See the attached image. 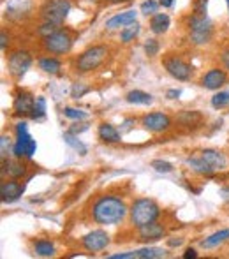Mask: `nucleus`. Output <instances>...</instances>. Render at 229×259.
Returning a JSON list of instances; mask_svg holds the SVG:
<instances>
[{
	"instance_id": "f257e3e1",
	"label": "nucleus",
	"mask_w": 229,
	"mask_h": 259,
	"mask_svg": "<svg viewBox=\"0 0 229 259\" xmlns=\"http://www.w3.org/2000/svg\"><path fill=\"white\" fill-rule=\"evenodd\" d=\"M127 215V205L115 196H103L92 206V217L97 224L115 226Z\"/></svg>"
},
{
	"instance_id": "f03ea898",
	"label": "nucleus",
	"mask_w": 229,
	"mask_h": 259,
	"mask_svg": "<svg viewBox=\"0 0 229 259\" xmlns=\"http://www.w3.org/2000/svg\"><path fill=\"white\" fill-rule=\"evenodd\" d=\"M159 215H161V210H159V205L154 199H138L130 208V221L136 228L157 221Z\"/></svg>"
},
{
	"instance_id": "7ed1b4c3",
	"label": "nucleus",
	"mask_w": 229,
	"mask_h": 259,
	"mask_svg": "<svg viewBox=\"0 0 229 259\" xmlns=\"http://www.w3.org/2000/svg\"><path fill=\"white\" fill-rule=\"evenodd\" d=\"M108 55H110V48H108V46H104V45L90 46L88 50H85V52L78 57V60H76V69H78L79 72L96 71L99 65L104 64Z\"/></svg>"
},
{
	"instance_id": "20e7f679",
	"label": "nucleus",
	"mask_w": 229,
	"mask_h": 259,
	"mask_svg": "<svg viewBox=\"0 0 229 259\" xmlns=\"http://www.w3.org/2000/svg\"><path fill=\"white\" fill-rule=\"evenodd\" d=\"M189 34H191V41L194 45H206L213 35V23L208 20L206 14L194 13L189 20Z\"/></svg>"
},
{
	"instance_id": "39448f33",
	"label": "nucleus",
	"mask_w": 229,
	"mask_h": 259,
	"mask_svg": "<svg viewBox=\"0 0 229 259\" xmlns=\"http://www.w3.org/2000/svg\"><path fill=\"white\" fill-rule=\"evenodd\" d=\"M71 0H46L41 7V18L42 21H50L60 27L71 13Z\"/></svg>"
},
{
	"instance_id": "423d86ee",
	"label": "nucleus",
	"mask_w": 229,
	"mask_h": 259,
	"mask_svg": "<svg viewBox=\"0 0 229 259\" xmlns=\"http://www.w3.org/2000/svg\"><path fill=\"white\" fill-rule=\"evenodd\" d=\"M72 34L67 28H58L55 34H52L50 37L42 39V48L48 53L53 55H65L71 52L72 48Z\"/></svg>"
},
{
	"instance_id": "0eeeda50",
	"label": "nucleus",
	"mask_w": 229,
	"mask_h": 259,
	"mask_svg": "<svg viewBox=\"0 0 229 259\" xmlns=\"http://www.w3.org/2000/svg\"><path fill=\"white\" fill-rule=\"evenodd\" d=\"M37 150V143L35 140H32V136L27 131V123L20 122L16 123V143L13 147V154L16 159H21V157H28L30 159L32 155Z\"/></svg>"
},
{
	"instance_id": "6e6552de",
	"label": "nucleus",
	"mask_w": 229,
	"mask_h": 259,
	"mask_svg": "<svg viewBox=\"0 0 229 259\" xmlns=\"http://www.w3.org/2000/svg\"><path fill=\"white\" fill-rule=\"evenodd\" d=\"M32 65V55L25 50H18V52L9 55V60H7V67H9V74L13 78L20 79L25 72L30 69Z\"/></svg>"
},
{
	"instance_id": "1a4fd4ad",
	"label": "nucleus",
	"mask_w": 229,
	"mask_h": 259,
	"mask_svg": "<svg viewBox=\"0 0 229 259\" xmlns=\"http://www.w3.org/2000/svg\"><path fill=\"white\" fill-rule=\"evenodd\" d=\"M164 69L173 76L174 79H180V81H187L192 76V67L184 60V58L176 57V55H171V57L164 58Z\"/></svg>"
},
{
	"instance_id": "9d476101",
	"label": "nucleus",
	"mask_w": 229,
	"mask_h": 259,
	"mask_svg": "<svg viewBox=\"0 0 229 259\" xmlns=\"http://www.w3.org/2000/svg\"><path fill=\"white\" fill-rule=\"evenodd\" d=\"M81 243L88 252H99V250H104L110 245V235L103 229H96V231L83 236Z\"/></svg>"
},
{
	"instance_id": "9b49d317",
	"label": "nucleus",
	"mask_w": 229,
	"mask_h": 259,
	"mask_svg": "<svg viewBox=\"0 0 229 259\" xmlns=\"http://www.w3.org/2000/svg\"><path fill=\"white\" fill-rule=\"evenodd\" d=\"M143 127L150 133H164L171 127V118L166 113H150L143 116Z\"/></svg>"
},
{
	"instance_id": "f8f14e48",
	"label": "nucleus",
	"mask_w": 229,
	"mask_h": 259,
	"mask_svg": "<svg viewBox=\"0 0 229 259\" xmlns=\"http://www.w3.org/2000/svg\"><path fill=\"white\" fill-rule=\"evenodd\" d=\"M25 192V184L16 182V178H11V180L4 182L0 185V196H2L4 203H14L21 198V194Z\"/></svg>"
},
{
	"instance_id": "ddd939ff",
	"label": "nucleus",
	"mask_w": 229,
	"mask_h": 259,
	"mask_svg": "<svg viewBox=\"0 0 229 259\" xmlns=\"http://www.w3.org/2000/svg\"><path fill=\"white\" fill-rule=\"evenodd\" d=\"M227 83V74L222 69H210L201 79V85L208 90H219Z\"/></svg>"
},
{
	"instance_id": "4468645a",
	"label": "nucleus",
	"mask_w": 229,
	"mask_h": 259,
	"mask_svg": "<svg viewBox=\"0 0 229 259\" xmlns=\"http://www.w3.org/2000/svg\"><path fill=\"white\" fill-rule=\"evenodd\" d=\"M140 229V240L141 242H157L164 236V228L159 224L157 221L148 222V224L141 226Z\"/></svg>"
},
{
	"instance_id": "2eb2a0df",
	"label": "nucleus",
	"mask_w": 229,
	"mask_h": 259,
	"mask_svg": "<svg viewBox=\"0 0 229 259\" xmlns=\"http://www.w3.org/2000/svg\"><path fill=\"white\" fill-rule=\"evenodd\" d=\"M34 104H35V97L32 96V94L28 92H20L16 96V99H14V113L16 115H32V111H34Z\"/></svg>"
},
{
	"instance_id": "dca6fc26",
	"label": "nucleus",
	"mask_w": 229,
	"mask_h": 259,
	"mask_svg": "<svg viewBox=\"0 0 229 259\" xmlns=\"http://www.w3.org/2000/svg\"><path fill=\"white\" fill-rule=\"evenodd\" d=\"M136 11L129 9V11H123V13L120 14H115V16H111L110 20L106 21V28H110V30H116V28L120 27H127L129 23H132V21H136Z\"/></svg>"
},
{
	"instance_id": "f3484780",
	"label": "nucleus",
	"mask_w": 229,
	"mask_h": 259,
	"mask_svg": "<svg viewBox=\"0 0 229 259\" xmlns=\"http://www.w3.org/2000/svg\"><path fill=\"white\" fill-rule=\"evenodd\" d=\"M199 154H201L203 159H205L206 162H208L210 166L213 167V171H222V169H226L227 160H226V157H224L222 152L212 150V148H206V150L199 152Z\"/></svg>"
},
{
	"instance_id": "a211bd4d",
	"label": "nucleus",
	"mask_w": 229,
	"mask_h": 259,
	"mask_svg": "<svg viewBox=\"0 0 229 259\" xmlns=\"http://www.w3.org/2000/svg\"><path fill=\"white\" fill-rule=\"evenodd\" d=\"M176 120L181 127L196 129V127H199L203 123V115L199 111H181Z\"/></svg>"
},
{
	"instance_id": "6ab92c4d",
	"label": "nucleus",
	"mask_w": 229,
	"mask_h": 259,
	"mask_svg": "<svg viewBox=\"0 0 229 259\" xmlns=\"http://www.w3.org/2000/svg\"><path fill=\"white\" fill-rule=\"evenodd\" d=\"M187 164L192 167V169L196 171V173H199V175H213L215 171H213V167L210 166L208 162H206L205 159L201 157V154H194V155H191L187 159Z\"/></svg>"
},
{
	"instance_id": "aec40b11",
	"label": "nucleus",
	"mask_w": 229,
	"mask_h": 259,
	"mask_svg": "<svg viewBox=\"0 0 229 259\" xmlns=\"http://www.w3.org/2000/svg\"><path fill=\"white\" fill-rule=\"evenodd\" d=\"M169 16L164 13H155L154 16L150 18V30L154 32V34H166L169 28Z\"/></svg>"
},
{
	"instance_id": "412c9836",
	"label": "nucleus",
	"mask_w": 229,
	"mask_h": 259,
	"mask_svg": "<svg viewBox=\"0 0 229 259\" xmlns=\"http://www.w3.org/2000/svg\"><path fill=\"white\" fill-rule=\"evenodd\" d=\"M4 164V173H7L11 178H21L25 173H27V167H25V164H21L20 160H2Z\"/></svg>"
},
{
	"instance_id": "4be33fe9",
	"label": "nucleus",
	"mask_w": 229,
	"mask_h": 259,
	"mask_svg": "<svg viewBox=\"0 0 229 259\" xmlns=\"http://www.w3.org/2000/svg\"><path fill=\"white\" fill-rule=\"evenodd\" d=\"M168 252L161 247H145V249L134 250V257L136 259H161L166 257Z\"/></svg>"
},
{
	"instance_id": "5701e85b",
	"label": "nucleus",
	"mask_w": 229,
	"mask_h": 259,
	"mask_svg": "<svg viewBox=\"0 0 229 259\" xmlns=\"http://www.w3.org/2000/svg\"><path fill=\"white\" fill-rule=\"evenodd\" d=\"M99 138L106 143H118L120 141V133L115 129L111 123H101L99 125Z\"/></svg>"
},
{
	"instance_id": "b1692460",
	"label": "nucleus",
	"mask_w": 229,
	"mask_h": 259,
	"mask_svg": "<svg viewBox=\"0 0 229 259\" xmlns=\"http://www.w3.org/2000/svg\"><path fill=\"white\" fill-rule=\"evenodd\" d=\"M226 240H229V229H220V231L213 233L212 236H208V238L203 240L201 247H205V249H212V247H217V245H220V243H224Z\"/></svg>"
},
{
	"instance_id": "393cba45",
	"label": "nucleus",
	"mask_w": 229,
	"mask_h": 259,
	"mask_svg": "<svg viewBox=\"0 0 229 259\" xmlns=\"http://www.w3.org/2000/svg\"><path fill=\"white\" fill-rule=\"evenodd\" d=\"M140 30H141V25L138 23V21H132V23H129L127 27L122 28V32H120V41L125 42V45L134 41V39L140 35Z\"/></svg>"
},
{
	"instance_id": "a878e982",
	"label": "nucleus",
	"mask_w": 229,
	"mask_h": 259,
	"mask_svg": "<svg viewBox=\"0 0 229 259\" xmlns=\"http://www.w3.org/2000/svg\"><path fill=\"white\" fill-rule=\"evenodd\" d=\"M125 101L130 104H150L152 103V96L143 90H130L125 96Z\"/></svg>"
},
{
	"instance_id": "bb28decb",
	"label": "nucleus",
	"mask_w": 229,
	"mask_h": 259,
	"mask_svg": "<svg viewBox=\"0 0 229 259\" xmlns=\"http://www.w3.org/2000/svg\"><path fill=\"white\" fill-rule=\"evenodd\" d=\"M39 69H42V71L48 72V74H58L62 69V64H60V60H57V58L46 57V58H41V60H39Z\"/></svg>"
},
{
	"instance_id": "cd10ccee",
	"label": "nucleus",
	"mask_w": 229,
	"mask_h": 259,
	"mask_svg": "<svg viewBox=\"0 0 229 259\" xmlns=\"http://www.w3.org/2000/svg\"><path fill=\"white\" fill-rule=\"evenodd\" d=\"M34 250L37 256L41 257H50L55 254V245H53L52 242H48V240H37L34 245Z\"/></svg>"
},
{
	"instance_id": "c85d7f7f",
	"label": "nucleus",
	"mask_w": 229,
	"mask_h": 259,
	"mask_svg": "<svg viewBox=\"0 0 229 259\" xmlns=\"http://www.w3.org/2000/svg\"><path fill=\"white\" fill-rule=\"evenodd\" d=\"M64 140H65V143H67L69 147H72L74 150H78V152H79V155H85V154H86V147L81 143V141L78 140V138L72 136L71 133H65V134H64Z\"/></svg>"
},
{
	"instance_id": "c756f323",
	"label": "nucleus",
	"mask_w": 229,
	"mask_h": 259,
	"mask_svg": "<svg viewBox=\"0 0 229 259\" xmlns=\"http://www.w3.org/2000/svg\"><path fill=\"white\" fill-rule=\"evenodd\" d=\"M44 115H46V99L44 97H37L34 104V111H32L30 116L34 120H41L44 118Z\"/></svg>"
},
{
	"instance_id": "7c9ffc66",
	"label": "nucleus",
	"mask_w": 229,
	"mask_h": 259,
	"mask_svg": "<svg viewBox=\"0 0 229 259\" xmlns=\"http://www.w3.org/2000/svg\"><path fill=\"white\" fill-rule=\"evenodd\" d=\"M58 25L55 23H50V21H42V25L37 28V34H39V37L41 39H46V37H50L52 34H55V32L58 30Z\"/></svg>"
},
{
	"instance_id": "2f4dec72",
	"label": "nucleus",
	"mask_w": 229,
	"mask_h": 259,
	"mask_svg": "<svg viewBox=\"0 0 229 259\" xmlns=\"http://www.w3.org/2000/svg\"><path fill=\"white\" fill-rule=\"evenodd\" d=\"M212 106L215 109H222L229 106V92H219L212 97Z\"/></svg>"
},
{
	"instance_id": "473e14b6",
	"label": "nucleus",
	"mask_w": 229,
	"mask_h": 259,
	"mask_svg": "<svg viewBox=\"0 0 229 259\" xmlns=\"http://www.w3.org/2000/svg\"><path fill=\"white\" fill-rule=\"evenodd\" d=\"M159 0H145L143 4H141V13L145 14V16H154L155 13H157L159 9Z\"/></svg>"
},
{
	"instance_id": "72a5a7b5",
	"label": "nucleus",
	"mask_w": 229,
	"mask_h": 259,
	"mask_svg": "<svg viewBox=\"0 0 229 259\" xmlns=\"http://www.w3.org/2000/svg\"><path fill=\"white\" fill-rule=\"evenodd\" d=\"M64 115L71 120H85L86 118V113L81 111V109H76V108H64Z\"/></svg>"
},
{
	"instance_id": "f704fd0d",
	"label": "nucleus",
	"mask_w": 229,
	"mask_h": 259,
	"mask_svg": "<svg viewBox=\"0 0 229 259\" xmlns=\"http://www.w3.org/2000/svg\"><path fill=\"white\" fill-rule=\"evenodd\" d=\"M86 92H90V87L83 85V83H74L71 89V96L72 99H79V97H83Z\"/></svg>"
},
{
	"instance_id": "c9c22d12",
	"label": "nucleus",
	"mask_w": 229,
	"mask_h": 259,
	"mask_svg": "<svg viewBox=\"0 0 229 259\" xmlns=\"http://www.w3.org/2000/svg\"><path fill=\"white\" fill-rule=\"evenodd\" d=\"M152 167H154L157 173H171L173 171V166L166 160H152Z\"/></svg>"
},
{
	"instance_id": "e433bc0d",
	"label": "nucleus",
	"mask_w": 229,
	"mask_h": 259,
	"mask_svg": "<svg viewBox=\"0 0 229 259\" xmlns=\"http://www.w3.org/2000/svg\"><path fill=\"white\" fill-rule=\"evenodd\" d=\"M145 53H147L148 57H155V55L159 53V42L155 41V39H148V41L145 42Z\"/></svg>"
},
{
	"instance_id": "4c0bfd02",
	"label": "nucleus",
	"mask_w": 229,
	"mask_h": 259,
	"mask_svg": "<svg viewBox=\"0 0 229 259\" xmlns=\"http://www.w3.org/2000/svg\"><path fill=\"white\" fill-rule=\"evenodd\" d=\"M9 148H11L9 138L6 134H2V138H0V157H2V160H6V157L9 155Z\"/></svg>"
},
{
	"instance_id": "58836bf2",
	"label": "nucleus",
	"mask_w": 229,
	"mask_h": 259,
	"mask_svg": "<svg viewBox=\"0 0 229 259\" xmlns=\"http://www.w3.org/2000/svg\"><path fill=\"white\" fill-rule=\"evenodd\" d=\"M7 46H9V35L2 30V34H0V48H2V52H6Z\"/></svg>"
},
{
	"instance_id": "ea45409f",
	"label": "nucleus",
	"mask_w": 229,
	"mask_h": 259,
	"mask_svg": "<svg viewBox=\"0 0 229 259\" xmlns=\"http://www.w3.org/2000/svg\"><path fill=\"white\" fill-rule=\"evenodd\" d=\"M184 257L185 259H194V257H198V252H196L194 249H187L184 252Z\"/></svg>"
},
{
	"instance_id": "a19ab883",
	"label": "nucleus",
	"mask_w": 229,
	"mask_h": 259,
	"mask_svg": "<svg viewBox=\"0 0 229 259\" xmlns=\"http://www.w3.org/2000/svg\"><path fill=\"white\" fill-rule=\"evenodd\" d=\"M180 90H168V94H166V97H168V99H178V97H180Z\"/></svg>"
},
{
	"instance_id": "79ce46f5",
	"label": "nucleus",
	"mask_w": 229,
	"mask_h": 259,
	"mask_svg": "<svg viewBox=\"0 0 229 259\" xmlns=\"http://www.w3.org/2000/svg\"><path fill=\"white\" fill-rule=\"evenodd\" d=\"M222 64L226 65V69H229V50L222 53Z\"/></svg>"
},
{
	"instance_id": "37998d69",
	"label": "nucleus",
	"mask_w": 229,
	"mask_h": 259,
	"mask_svg": "<svg viewBox=\"0 0 229 259\" xmlns=\"http://www.w3.org/2000/svg\"><path fill=\"white\" fill-rule=\"evenodd\" d=\"M181 242H184V240H181V238L169 240V242H168V245H169V247H178V245H181Z\"/></svg>"
},
{
	"instance_id": "c03bdc74",
	"label": "nucleus",
	"mask_w": 229,
	"mask_h": 259,
	"mask_svg": "<svg viewBox=\"0 0 229 259\" xmlns=\"http://www.w3.org/2000/svg\"><path fill=\"white\" fill-rule=\"evenodd\" d=\"M174 0H159V4H161L162 7H171Z\"/></svg>"
},
{
	"instance_id": "a18cd8bd",
	"label": "nucleus",
	"mask_w": 229,
	"mask_h": 259,
	"mask_svg": "<svg viewBox=\"0 0 229 259\" xmlns=\"http://www.w3.org/2000/svg\"><path fill=\"white\" fill-rule=\"evenodd\" d=\"M110 4H120V2H125V0H108Z\"/></svg>"
},
{
	"instance_id": "49530a36",
	"label": "nucleus",
	"mask_w": 229,
	"mask_h": 259,
	"mask_svg": "<svg viewBox=\"0 0 229 259\" xmlns=\"http://www.w3.org/2000/svg\"><path fill=\"white\" fill-rule=\"evenodd\" d=\"M226 2H227V7H229V0H226Z\"/></svg>"
}]
</instances>
